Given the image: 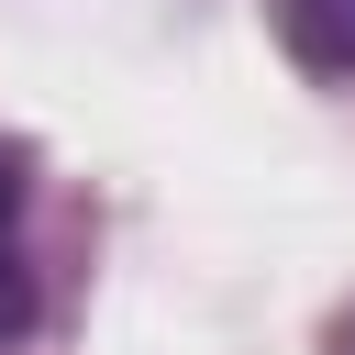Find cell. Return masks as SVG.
<instances>
[{
  "label": "cell",
  "mask_w": 355,
  "mask_h": 355,
  "mask_svg": "<svg viewBox=\"0 0 355 355\" xmlns=\"http://www.w3.org/2000/svg\"><path fill=\"white\" fill-rule=\"evenodd\" d=\"M277 33L311 78H355V0H277Z\"/></svg>",
  "instance_id": "1"
},
{
  "label": "cell",
  "mask_w": 355,
  "mask_h": 355,
  "mask_svg": "<svg viewBox=\"0 0 355 355\" xmlns=\"http://www.w3.org/2000/svg\"><path fill=\"white\" fill-rule=\"evenodd\" d=\"M33 333V255H22V155L0 144V344Z\"/></svg>",
  "instance_id": "2"
}]
</instances>
